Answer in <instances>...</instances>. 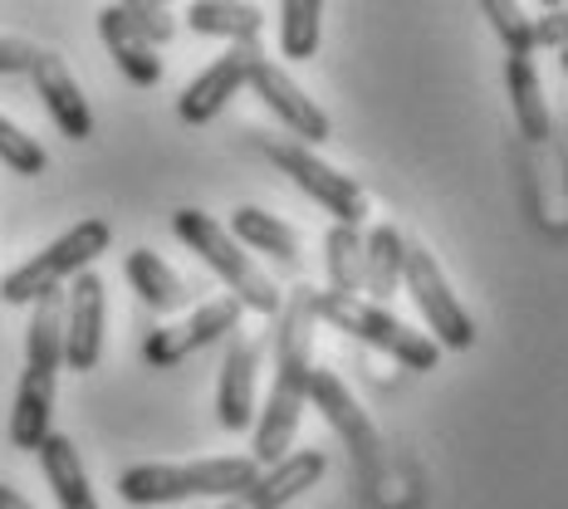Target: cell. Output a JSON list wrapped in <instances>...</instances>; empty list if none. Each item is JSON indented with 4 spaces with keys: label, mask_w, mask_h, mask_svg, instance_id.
<instances>
[{
    "label": "cell",
    "mask_w": 568,
    "mask_h": 509,
    "mask_svg": "<svg viewBox=\"0 0 568 509\" xmlns=\"http://www.w3.org/2000/svg\"><path fill=\"white\" fill-rule=\"evenodd\" d=\"M26 74H30L34 93L44 99V113L59 123V133L74 138V142H89L93 138V109H89L84 89H79V79L69 74L64 59H59L54 50H34Z\"/></svg>",
    "instance_id": "obj_13"
},
{
    "label": "cell",
    "mask_w": 568,
    "mask_h": 509,
    "mask_svg": "<svg viewBox=\"0 0 568 509\" xmlns=\"http://www.w3.org/2000/svg\"><path fill=\"white\" fill-rule=\"evenodd\" d=\"M402 265H407V235L397 226H373L363 235V294H373V304L397 294Z\"/></svg>",
    "instance_id": "obj_22"
},
{
    "label": "cell",
    "mask_w": 568,
    "mask_h": 509,
    "mask_svg": "<svg viewBox=\"0 0 568 509\" xmlns=\"http://www.w3.org/2000/svg\"><path fill=\"white\" fill-rule=\"evenodd\" d=\"M123 275L128 284H133V294L148 309H158V314H172V309H182L186 304V284L182 275L162 259L158 251H128L123 255Z\"/></svg>",
    "instance_id": "obj_23"
},
{
    "label": "cell",
    "mask_w": 568,
    "mask_h": 509,
    "mask_svg": "<svg viewBox=\"0 0 568 509\" xmlns=\"http://www.w3.org/2000/svg\"><path fill=\"white\" fill-rule=\"evenodd\" d=\"M109 241H113L109 221L84 216L79 226H69L64 235H59L54 245H44L34 259H26L16 275H6V284H0V299H6V304H34L44 289H59V284L74 279L79 269H89L93 259L109 251Z\"/></svg>",
    "instance_id": "obj_5"
},
{
    "label": "cell",
    "mask_w": 568,
    "mask_h": 509,
    "mask_svg": "<svg viewBox=\"0 0 568 509\" xmlns=\"http://www.w3.org/2000/svg\"><path fill=\"white\" fill-rule=\"evenodd\" d=\"M402 284H407V294L417 299V309L426 318V328H432L436 348H452V353H466L476 348V318L460 309V299L452 294V284H446L442 265H436V255H426L422 245H407V265H402Z\"/></svg>",
    "instance_id": "obj_7"
},
{
    "label": "cell",
    "mask_w": 568,
    "mask_h": 509,
    "mask_svg": "<svg viewBox=\"0 0 568 509\" xmlns=\"http://www.w3.org/2000/svg\"><path fill=\"white\" fill-rule=\"evenodd\" d=\"M235 324H241V299H235V294L231 299H206L186 324L152 328L148 343H142V358H148L152 368H176L182 358H192V353L211 348L216 338L235 334Z\"/></svg>",
    "instance_id": "obj_9"
},
{
    "label": "cell",
    "mask_w": 568,
    "mask_h": 509,
    "mask_svg": "<svg viewBox=\"0 0 568 509\" xmlns=\"http://www.w3.org/2000/svg\"><path fill=\"white\" fill-rule=\"evenodd\" d=\"M40 470H44V485L54 490V500L59 509H99V500H93V485H89V470H84V460H79L74 451V441L69 436H44L40 446Z\"/></svg>",
    "instance_id": "obj_17"
},
{
    "label": "cell",
    "mask_w": 568,
    "mask_h": 509,
    "mask_svg": "<svg viewBox=\"0 0 568 509\" xmlns=\"http://www.w3.org/2000/svg\"><path fill=\"white\" fill-rule=\"evenodd\" d=\"M99 34H103V44H109V54H113V64L123 69V79L128 84H138V89H152L162 79V59H158V44L142 34V26L133 16H128L123 6H103L99 10Z\"/></svg>",
    "instance_id": "obj_15"
},
{
    "label": "cell",
    "mask_w": 568,
    "mask_h": 509,
    "mask_svg": "<svg viewBox=\"0 0 568 509\" xmlns=\"http://www.w3.org/2000/svg\"><path fill=\"white\" fill-rule=\"evenodd\" d=\"M103 279L93 269H79L64 289V368L89 373L103 358Z\"/></svg>",
    "instance_id": "obj_11"
},
{
    "label": "cell",
    "mask_w": 568,
    "mask_h": 509,
    "mask_svg": "<svg viewBox=\"0 0 568 509\" xmlns=\"http://www.w3.org/2000/svg\"><path fill=\"white\" fill-rule=\"evenodd\" d=\"M182 20L196 34H216V40H231V44L260 40V26H265L260 6H251V0H192Z\"/></svg>",
    "instance_id": "obj_24"
},
{
    "label": "cell",
    "mask_w": 568,
    "mask_h": 509,
    "mask_svg": "<svg viewBox=\"0 0 568 509\" xmlns=\"http://www.w3.org/2000/svg\"><path fill=\"white\" fill-rule=\"evenodd\" d=\"M162 6H168V0H162Z\"/></svg>",
    "instance_id": "obj_34"
},
{
    "label": "cell",
    "mask_w": 568,
    "mask_h": 509,
    "mask_svg": "<svg viewBox=\"0 0 568 509\" xmlns=\"http://www.w3.org/2000/svg\"><path fill=\"white\" fill-rule=\"evenodd\" d=\"M505 89H510V109H515L519 133H525L529 142H549L554 138V118H549V103H544V89H539L535 54H510L505 59Z\"/></svg>",
    "instance_id": "obj_19"
},
{
    "label": "cell",
    "mask_w": 568,
    "mask_h": 509,
    "mask_svg": "<svg viewBox=\"0 0 568 509\" xmlns=\"http://www.w3.org/2000/svg\"><path fill=\"white\" fill-rule=\"evenodd\" d=\"M324 269L334 294H358L363 289V226H338L324 235Z\"/></svg>",
    "instance_id": "obj_25"
},
{
    "label": "cell",
    "mask_w": 568,
    "mask_h": 509,
    "mask_svg": "<svg viewBox=\"0 0 568 509\" xmlns=\"http://www.w3.org/2000/svg\"><path fill=\"white\" fill-rule=\"evenodd\" d=\"M304 401H314L318 417L338 431V441L348 446L353 466L363 470L368 480H383L387 470V456H383V436H377L373 417L358 407V397L348 393V387L338 383V373L328 368H310V387H304Z\"/></svg>",
    "instance_id": "obj_8"
},
{
    "label": "cell",
    "mask_w": 568,
    "mask_h": 509,
    "mask_svg": "<svg viewBox=\"0 0 568 509\" xmlns=\"http://www.w3.org/2000/svg\"><path fill=\"white\" fill-rule=\"evenodd\" d=\"M255 373H260V338L235 334L226 348V363H221V397H216L226 431L255 426Z\"/></svg>",
    "instance_id": "obj_16"
},
{
    "label": "cell",
    "mask_w": 568,
    "mask_h": 509,
    "mask_svg": "<svg viewBox=\"0 0 568 509\" xmlns=\"http://www.w3.org/2000/svg\"><path fill=\"white\" fill-rule=\"evenodd\" d=\"M314 318H324V324H334L338 334H348L377 353H387V358H397L402 368H412V373H432L436 358H442V348H436L426 334H417L412 324H402V318L387 314L383 304L358 299V294H334V289L318 294L314 289Z\"/></svg>",
    "instance_id": "obj_4"
},
{
    "label": "cell",
    "mask_w": 568,
    "mask_h": 509,
    "mask_svg": "<svg viewBox=\"0 0 568 509\" xmlns=\"http://www.w3.org/2000/svg\"><path fill=\"white\" fill-rule=\"evenodd\" d=\"M324 34V0H280V54L314 59Z\"/></svg>",
    "instance_id": "obj_26"
},
{
    "label": "cell",
    "mask_w": 568,
    "mask_h": 509,
    "mask_svg": "<svg viewBox=\"0 0 568 509\" xmlns=\"http://www.w3.org/2000/svg\"><path fill=\"white\" fill-rule=\"evenodd\" d=\"M0 162H6L16 176H40L50 167V157H44V147L34 142L26 128H16L6 113H0Z\"/></svg>",
    "instance_id": "obj_27"
},
{
    "label": "cell",
    "mask_w": 568,
    "mask_h": 509,
    "mask_svg": "<svg viewBox=\"0 0 568 509\" xmlns=\"http://www.w3.org/2000/svg\"><path fill=\"white\" fill-rule=\"evenodd\" d=\"M251 138L304 196H314L318 206L338 221V226H363V216H368V192L358 186V176H343L338 167H328V162L318 157L314 147H304V142H275V138H260V133H251Z\"/></svg>",
    "instance_id": "obj_6"
},
{
    "label": "cell",
    "mask_w": 568,
    "mask_h": 509,
    "mask_svg": "<svg viewBox=\"0 0 568 509\" xmlns=\"http://www.w3.org/2000/svg\"><path fill=\"white\" fill-rule=\"evenodd\" d=\"M529 40H535V50L564 54L568 50V16L564 10H544L539 20H529Z\"/></svg>",
    "instance_id": "obj_30"
},
{
    "label": "cell",
    "mask_w": 568,
    "mask_h": 509,
    "mask_svg": "<svg viewBox=\"0 0 568 509\" xmlns=\"http://www.w3.org/2000/svg\"><path fill=\"white\" fill-rule=\"evenodd\" d=\"M260 476L251 456H206V460H148V466L118 470V500L152 509V505H182L216 495L231 500Z\"/></svg>",
    "instance_id": "obj_2"
},
{
    "label": "cell",
    "mask_w": 568,
    "mask_h": 509,
    "mask_svg": "<svg viewBox=\"0 0 568 509\" xmlns=\"http://www.w3.org/2000/svg\"><path fill=\"white\" fill-rule=\"evenodd\" d=\"M64 368V289H44L30 304V328H26V373H50Z\"/></svg>",
    "instance_id": "obj_18"
},
{
    "label": "cell",
    "mask_w": 568,
    "mask_h": 509,
    "mask_svg": "<svg viewBox=\"0 0 568 509\" xmlns=\"http://www.w3.org/2000/svg\"><path fill=\"white\" fill-rule=\"evenodd\" d=\"M260 59V40H235L226 54L216 59V64H206L192 84L182 89V99H176V113H182V123H211L235 93L245 89V79H251V64Z\"/></svg>",
    "instance_id": "obj_10"
},
{
    "label": "cell",
    "mask_w": 568,
    "mask_h": 509,
    "mask_svg": "<svg viewBox=\"0 0 568 509\" xmlns=\"http://www.w3.org/2000/svg\"><path fill=\"white\" fill-rule=\"evenodd\" d=\"M314 289L294 284L275 309V383H270V401L255 417V466H275V460L294 446L304 417V387H310L314 368Z\"/></svg>",
    "instance_id": "obj_1"
},
{
    "label": "cell",
    "mask_w": 568,
    "mask_h": 509,
    "mask_svg": "<svg viewBox=\"0 0 568 509\" xmlns=\"http://www.w3.org/2000/svg\"><path fill=\"white\" fill-rule=\"evenodd\" d=\"M480 16L495 26V34L505 40L510 54H535V40H529V16L519 10V0H476Z\"/></svg>",
    "instance_id": "obj_28"
},
{
    "label": "cell",
    "mask_w": 568,
    "mask_h": 509,
    "mask_svg": "<svg viewBox=\"0 0 568 509\" xmlns=\"http://www.w3.org/2000/svg\"><path fill=\"white\" fill-rule=\"evenodd\" d=\"M328 470V456L324 451H294V456H280L270 470H260V476L245 485L241 495H231L221 509H284L294 505L304 490H314L318 480H324Z\"/></svg>",
    "instance_id": "obj_14"
},
{
    "label": "cell",
    "mask_w": 568,
    "mask_h": 509,
    "mask_svg": "<svg viewBox=\"0 0 568 509\" xmlns=\"http://www.w3.org/2000/svg\"><path fill=\"white\" fill-rule=\"evenodd\" d=\"M113 6H123L128 16L142 26V34H148L152 44H158V40L168 44L172 34H176V20L168 16V6H162V0H113Z\"/></svg>",
    "instance_id": "obj_29"
},
{
    "label": "cell",
    "mask_w": 568,
    "mask_h": 509,
    "mask_svg": "<svg viewBox=\"0 0 568 509\" xmlns=\"http://www.w3.org/2000/svg\"><path fill=\"white\" fill-rule=\"evenodd\" d=\"M172 231H176V241L192 245V251L206 259V265L216 269L221 279H226V289L235 294V299H241V309L275 318L284 294L275 289V279H270L265 269H260L255 259L245 255V245L235 241V235L221 226V221H211L206 211H196V206H182V211L172 216Z\"/></svg>",
    "instance_id": "obj_3"
},
{
    "label": "cell",
    "mask_w": 568,
    "mask_h": 509,
    "mask_svg": "<svg viewBox=\"0 0 568 509\" xmlns=\"http://www.w3.org/2000/svg\"><path fill=\"white\" fill-rule=\"evenodd\" d=\"M226 231L245 245V251L270 255L280 269H300V259H304V255H300V235H294V226H284L280 216H270V211H260V206H235Z\"/></svg>",
    "instance_id": "obj_20"
},
{
    "label": "cell",
    "mask_w": 568,
    "mask_h": 509,
    "mask_svg": "<svg viewBox=\"0 0 568 509\" xmlns=\"http://www.w3.org/2000/svg\"><path fill=\"white\" fill-rule=\"evenodd\" d=\"M539 6H544V10H564V0H539Z\"/></svg>",
    "instance_id": "obj_33"
},
{
    "label": "cell",
    "mask_w": 568,
    "mask_h": 509,
    "mask_svg": "<svg viewBox=\"0 0 568 509\" xmlns=\"http://www.w3.org/2000/svg\"><path fill=\"white\" fill-rule=\"evenodd\" d=\"M0 509H34L20 490H10V485H0Z\"/></svg>",
    "instance_id": "obj_32"
},
{
    "label": "cell",
    "mask_w": 568,
    "mask_h": 509,
    "mask_svg": "<svg viewBox=\"0 0 568 509\" xmlns=\"http://www.w3.org/2000/svg\"><path fill=\"white\" fill-rule=\"evenodd\" d=\"M30 59H34L30 40H10V34H0V74H26Z\"/></svg>",
    "instance_id": "obj_31"
},
{
    "label": "cell",
    "mask_w": 568,
    "mask_h": 509,
    "mask_svg": "<svg viewBox=\"0 0 568 509\" xmlns=\"http://www.w3.org/2000/svg\"><path fill=\"white\" fill-rule=\"evenodd\" d=\"M245 84L260 93V103H265V109L275 113L300 142H328V133H334V128H328V113L318 109V103L300 84H294L290 74H284L275 59L260 54L251 64V79H245Z\"/></svg>",
    "instance_id": "obj_12"
},
{
    "label": "cell",
    "mask_w": 568,
    "mask_h": 509,
    "mask_svg": "<svg viewBox=\"0 0 568 509\" xmlns=\"http://www.w3.org/2000/svg\"><path fill=\"white\" fill-rule=\"evenodd\" d=\"M50 417H54V377L20 373L16 407H10V446L16 451H34L50 436Z\"/></svg>",
    "instance_id": "obj_21"
}]
</instances>
